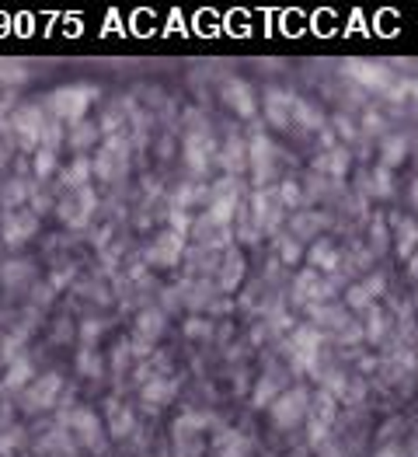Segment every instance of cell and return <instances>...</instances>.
<instances>
[{
    "instance_id": "6da1fadb",
    "label": "cell",
    "mask_w": 418,
    "mask_h": 457,
    "mask_svg": "<svg viewBox=\"0 0 418 457\" xmlns=\"http://www.w3.org/2000/svg\"><path fill=\"white\" fill-rule=\"evenodd\" d=\"M94 91L91 87H80V84H70V87H56L49 95V109L56 119H70V122H84L87 115V105H91Z\"/></svg>"
},
{
    "instance_id": "7a4b0ae2",
    "label": "cell",
    "mask_w": 418,
    "mask_h": 457,
    "mask_svg": "<svg viewBox=\"0 0 418 457\" xmlns=\"http://www.w3.org/2000/svg\"><path fill=\"white\" fill-rule=\"evenodd\" d=\"M129 168V144L126 137H109L102 147H98V157H94V175L112 182L122 171Z\"/></svg>"
},
{
    "instance_id": "3957f363",
    "label": "cell",
    "mask_w": 418,
    "mask_h": 457,
    "mask_svg": "<svg viewBox=\"0 0 418 457\" xmlns=\"http://www.w3.org/2000/svg\"><path fill=\"white\" fill-rule=\"evenodd\" d=\"M67 433L74 436L77 444H84L87 451H102V447H105L102 422H98V416H94V412H87V409H80V412H74V416H70V422H67Z\"/></svg>"
},
{
    "instance_id": "277c9868",
    "label": "cell",
    "mask_w": 418,
    "mask_h": 457,
    "mask_svg": "<svg viewBox=\"0 0 418 457\" xmlns=\"http://www.w3.org/2000/svg\"><path fill=\"white\" fill-rule=\"evenodd\" d=\"M38 230V220H36V213H25V210H18V213H7L4 217V224H0V234H4V241L7 245H25L32 234Z\"/></svg>"
},
{
    "instance_id": "5b68a950",
    "label": "cell",
    "mask_w": 418,
    "mask_h": 457,
    "mask_svg": "<svg viewBox=\"0 0 418 457\" xmlns=\"http://www.w3.org/2000/svg\"><path fill=\"white\" fill-rule=\"evenodd\" d=\"M91 210H94V192L91 189H74L70 195H67V203L60 206L63 220L74 224V228H80V224L91 220Z\"/></svg>"
},
{
    "instance_id": "8992f818",
    "label": "cell",
    "mask_w": 418,
    "mask_h": 457,
    "mask_svg": "<svg viewBox=\"0 0 418 457\" xmlns=\"http://www.w3.org/2000/svg\"><path fill=\"white\" fill-rule=\"evenodd\" d=\"M178 259H182V234L178 230H160L151 248V262L153 266H175Z\"/></svg>"
},
{
    "instance_id": "52a82bcc",
    "label": "cell",
    "mask_w": 418,
    "mask_h": 457,
    "mask_svg": "<svg viewBox=\"0 0 418 457\" xmlns=\"http://www.w3.org/2000/svg\"><path fill=\"white\" fill-rule=\"evenodd\" d=\"M60 395V378L56 374H45L42 381H36L25 395V409H49Z\"/></svg>"
},
{
    "instance_id": "ba28073f",
    "label": "cell",
    "mask_w": 418,
    "mask_h": 457,
    "mask_svg": "<svg viewBox=\"0 0 418 457\" xmlns=\"http://www.w3.org/2000/svg\"><path fill=\"white\" fill-rule=\"evenodd\" d=\"M11 126L21 133V140H36L45 133V119H42V109L36 105H25V109H18L14 119H11Z\"/></svg>"
},
{
    "instance_id": "9c48e42d",
    "label": "cell",
    "mask_w": 418,
    "mask_h": 457,
    "mask_svg": "<svg viewBox=\"0 0 418 457\" xmlns=\"http://www.w3.org/2000/svg\"><path fill=\"white\" fill-rule=\"evenodd\" d=\"M164 336V314L160 311H143L136 321V343L151 345Z\"/></svg>"
},
{
    "instance_id": "30bf717a",
    "label": "cell",
    "mask_w": 418,
    "mask_h": 457,
    "mask_svg": "<svg viewBox=\"0 0 418 457\" xmlns=\"http://www.w3.org/2000/svg\"><path fill=\"white\" fill-rule=\"evenodd\" d=\"M304 416V395L297 391V395H286L275 409H272V420L279 422V426H293V422H300Z\"/></svg>"
},
{
    "instance_id": "8fae6325",
    "label": "cell",
    "mask_w": 418,
    "mask_h": 457,
    "mask_svg": "<svg viewBox=\"0 0 418 457\" xmlns=\"http://www.w3.org/2000/svg\"><path fill=\"white\" fill-rule=\"evenodd\" d=\"M109 412H112V436H126V433L133 429V416H129V409H122V405H112Z\"/></svg>"
},
{
    "instance_id": "7c38bea8",
    "label": "cell",
    "mask_w": 418,
    "mask_h": 457,
    "mask_svg": "<svg viewBox=\"0 0 418 457\" xmlns=\"http://www.w3.org/2000/svg\"><path fill=\"white\" fill-rule=\"evenodd\" d=\"M224 98H227L230 105H237V102H241V112L251 115V98H248V87H244V84H230L227 91H224Z\"/></svg>"
},
{
    "instance_id": "4fadbf2b",
    "label": "cell",
    "mask_w": 418,
    "mask_h": 457,
    "mask_svg": "<svg viewBox=\"0 0 418 457\" xmlns=\"http://www.w3.org/2000/svg\"><path fill=\"white\" fill-rule=\"evenodd\" d=\"M56 171V154H53V147H42V151L36 154V175H53Z\"/></svg>"
},
{
    "instance_id": "5bb4252c",
    "label": "cell",
    "mask_w": 418,
    "mask_h": 457,
    "mask_svg": "<svg viewBox=\"0 0 418 457\" xmlns=\"http://www.w3.org/2000/svg\"><path fill=\"white\" fill-rule=\"evenodd\" d=\"M147 387H151V391H147V398H151V402H153V398H157V402H168V398L175 395L171 381H151Z\"/></svg>"
},
{
    "instance_id": "9a60e30c",
    "label": "cell",
    "mask_w": 418,
    "mask_h": 457,
    "mask_svg": "<svg viewBox=\"0 0 418 457\" xmlns=\"http://www.w3.org/2000/svg\"><path fill=\"white\" fill-rule=\"evenodd\" d=\"M94 140V126L91 122H80V129H77V137H74V147H87Z\"/></svg>"
},
{
    "instance_id": "2e32d148",
    "label": "cell",
    "mask_w": 418,
    "mask_h": 457,
    "mask_svg": "<svg viewBox=\"0 0 418 457\" xmlns=\"http://www.w3.org/2000/svg\"><path fill=\"white\" fill-rule=\"evenodd\" d=\"M377 457H398V451H381Z\"/></svg>"
}]
</instances>
